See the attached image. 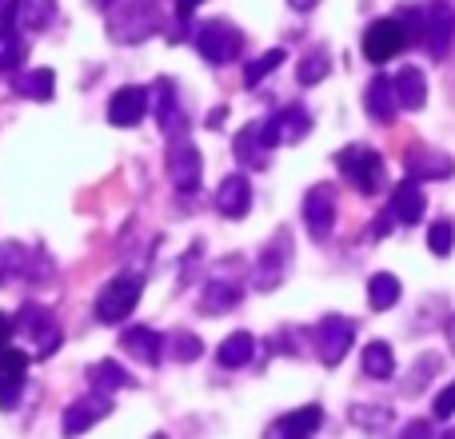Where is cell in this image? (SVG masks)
Segmentation results:
<instances>
[{
    "mask_svg": "<svg viewBox=\"0 0 455 439\" xmlns=\"http://www.w3.org/2000/svg\"><path fill=\"white\" fill-rule=\"evenodd\" d=\"M140 291H144V280L140 275H116L100 288L96 296V320L100 323H124L132 315V307L140 304Z\"/></svg>",
    "mask_w": 455,
    "mask_h": 439,
    "instance_id": "6da1fadb",
    "label": "cell"
},
{
    "mask_svg": "<svg viewBox=\"0 0 455 439\" xmlns=\"http://www.w3.org/2000/svg\"><path fill=\"white\" fill-rule=\"evenodd\" d=\"M160 32V12L148 4H124L108 16V36L116 44H140Z\"/></svg>",
    "mask_w": 455,
    "mask_h": 439,
    "instance_id": "7a4b0ae2",
    "label": "cell"
},
{
    "mask_svg": "<svg viewBox=\"0 0 455 439\" xmlns=\"http://www.w3.org/2000/svg\"><path fill=\"white\" fill-rule=\"evenodd\" d=\"M192 40H196V52L204 56L208 64H228V60H235V56H240V48H243V32L235 28V24H228V20H208V24H200Z\"/></svg>",
    "mask_w": 455,
    "mask_h": 439,
    "instance_id": "3957f363",
    "label": "cell"
},
{
    "mask_svg": "<svg viewBox=\"0 0 455 439\" xmlns=\"http://www.w3.org/2000/svg\"><path fill=\"white\" fill-rule=\"evenodd\" d=\"M336 164H339V172L355 184V192H363V196H376L379 184H384V160L371 148H344L336 156Z\"/></svg>",
    "mask_w": 455,
    "mask_h": 439,
    "instance_id": "277c9868",
    "label": "cell"
},
{
    "mask_svg": "<svg viewBox=\"0 0 455 439\" xmlns=\"http://www.w3.org/2000/svg\"><path fill=\"white\" fill-rule=\"evenodd\" d=\"M408 32H403V24L395 20V16H384V20L368 24V32H363V56H368L371 64H387L392 56H400L403 48H408Z\"/></svg>",
    "mask_w": 455,
    "mask_h": 439,
    "instance_id": "5b68a950",
    "label": "cell"
},
{
    "mask_svg": "<svg viewBox=\"0 0 455 439\" xmlns=\"http://www.w3.org/2000/svg\"><path fill=\"white\" fill-rule=\"evenodd\" d=\"M291 267V240L288 232H275L272 240H267V248L259 251V264H256V288L259 291H272L283 283V275H288Z\"/></svg>",
    "mask_w": 455,
    "mask_h": 439,
    "instance_id": "8992f818",
    "label": "cell"
},
{
    "mask_svg": "<svg viewBox=\"0 0 455 439\" xmlns=\"http://www.w3.org/2000/svg\"><path fill=\"white\" fill-rule=\"evenodd\" d=\"M108 411H112V400H108V395H100V392L72 400L68 408H64V419H60V432H64V439L84 435L88 427H96L104 416H108Z\"/></svg>",
    "mask_w": 455,
    "mask_h": 439,
    "instance_id": "52a82bcc",
    "label": "cell"
},
{
    "mask_svg": "<svg viewBox=\"0 0 455 439\" xmlns=\"http://www.w3.org/2000/svg\"><path fill=\"white\" fill-rule=\"evenodd\" d=\"M200 168H204V160H200L196 144H188L180 136V140H172V148H168V180H172L176 192H196L200 188Z\"/></svg>",
    "mask_w": 455,
    "mask_h": 439,
    "instance_id": "ba28073f",
    "label": "cell"
},
{
    "mask_svg": "<svg viewBox=\"0 0 455 439\" xmlns=\"http://www.w3.org/2000/svg\"><path fill=\"white\" fill-rule=\"evenodd\" d=\"M304 224L315 240H328L336 227V188L331 184H315L304 196Z\"/></svg>",
    "mask_w": 455,
    "mask_h": 439,
    "instance_id": "9c48e42d",
    "label": "cell"
},
{
    "mask_svg": "<svg viewBox=\"0 0 455 439\" xmlns=\"http://www.w3.org/2000/svg\"><path fill=\"white\" fill-rule=\"evenodd\" d=\"M315 344H320V360L328 363V368H336L347 355V347L355 344V323L344 320V315H328V320L320 323V331H315Z\"/></svg>",
    "mask_w": 455,
    "mask_h": 439,
    "instance_id": "30bf717a",
    "label": "cell"
},
{
    "mask_svg": "<svg viewBox=\"0 0 455 439\" xmlns=\"http://www.w3.org/2000/svg\"><path fill=\"white\" fill-rule=\"evenodd\" d=\"M24 384H28V355L4 347L0 352V408L12 411L24 395Z\"/></svg>",
    "mask_w": 455,
    "mask_h": 439,
    "instance_id": "8fae6325",
    "label": "cell"
},
{
    "mask_svg": "<svg viewBox=\"0 0 455 439\" xmlns=\"http://www.w3.org/2000/svg\"><path fill=\"white\" fill-rule=\"evenodd\" d=\"M144 116H148V92H144V88L128 84V88H120V92H112V100H108V124L136 128Z\"/></svg>",
    "mask_w": 455,
    "mask_h": 439,
    "instance_id": "7c38bea8",
    "label": "cell"
},
{
    "mask_svg": "<svg viewBox=\"0 0 455 439\" xmlns=\"http://www.w3.org/2000/svg\"><path fill=\"white\" fill-rule=\"evenodd\" d=\"M451 36H455V12L443 4V0H435V4L424 12V44H427V52L440 60V56L448 52Z\"/></svg>",
    "mask_w": 455,
    "mask_h": 439,
    "instance_id": "4fadbf2b",
    "label": "cell"
},
{
    "mask_svg": "<svg viewBox=\"0 0 455 439\" xmlns=\"http://www.w3.org/2000/svg\"><path fill=\"white\" fill-rule=\"evenodd\" d=\"M320 424H323V411L315 408V403H307V408L275 419V424L267 427V439H312Z\"/></svg>",
    "mask_w": 455,
    "mask_h": 439,
    "instance_id": "5bb4252c",
    "label": "cell"
},
{
    "mask_svg": "<svg viewBox=\"0 0 455 439\" xmlns=\"http://www.w3.org/2000/svg\"><path fill=\"white\" fill-rule=\"evenodd\" d=\"M216 204H220V216H228V220H243V216H248L251 212V184H248V176H240V172L224 176L220 192H216Z\"/></svg>",
    "mask_w": 455,
    "mask_h": 439,
    "instance_id": "9a60e30c",
    "label": "cell"
},
{
    "mask_svg": "<svg viewBox=\"0 0 455 439\" xmlns=\"http://www.w3.org/2000/svg\"><path fill=\"white\" fill-rule=\"evenodd\" d=\"M156 120H160V132L180 140L188 136V112L176 104V84L172 80H160V104H156Z\"/></svg>",
    "mask_w": 455,
    "mask_h": 439,
    "instance_id": "2e32d148",
    "label": "cell"
},
{
    "mask_svg": "<svg viewBox=\"0 0 455 439\" xmlns=\"http://www.w3.org/2000/svg\"><path fill=\"white\" fill-rule=\"evenodd\" d=\"M363 108H368L371 120L379 124H392L395 112H400V100H395V84L387 76H376L368 88H363Z\"/></svg>",
    "mask_w": 455,
    "mask_h": 439,
    "instance_id": "e0dca14e",
    "label": "cell"
},
{
    "mask_svg": "<svg viewBox=\"0 0 455 439\" xmlns=\"http://www.w3.org/2000/svg\"><path fill=\"white\" fill-rule=\"evenodd\" d=\"M387 208H392V216L400 220V224H419V216L427 212V196H424L416 176H408V180L392 192V204Z\"/></svg>",
    "mask_w": 455,
    "mask_h": 439,
    "instance_id": "ac0fdd59",
    "label": "cell"
},
{
    "mask_svg": "<svg viewBox=\"0 0 455 439\" xmlns=\"http://www.w3.org/2000/svg\"><path fill=\"white\" fill-rule=\"evenodd\" d=\"M120 347H124L132 360L156 368L160 355H164V336H160V331H152V328H128L124 336H120Z\"/></svg>",
    "mask_w": 455,
    "mask_h": 439,
    "instance_id": "d6986e66",
    "label": "cell"
},
{
    "mask_svg": "<svg viewBox=\"0 0 455 439\" xmlns=\"http://www.w3.org/2000/svg\"><path fill=\"white\" fill-rule=\"evenodd\" d=\"M392 84H395V100H400L403 112H419L427 104V76L416 68V64H408V68L395 72Z\"/></svg>",
    "mask_w": 455,
    "mask_h": 439,
    "instance_id": "ffe728a7",
    "label": "cell"
},
{
    "mask_svg": "<svg viewBox=\"0 0 455 439\" xmlns=\"http://www.w3.org/2000/svg\"><path fill=\"white\" fill-rule=\"evenodd\" d=\"M12 20L24 32H44L56 20V0H12Z\"/></svg>",
    "mask_w": 455,
    "mask_h": 439,
    "instance_id": "44dd1931",
    "label": "cell"
},
{
    "mask_svg": "<svg viewBox=\"0 0 455 439\" xmlns=\"http://www.w3.org/2000/svg\"><path fill=\"white\" fill-rule=\"evenodd\" d=\"M408 172L416 176V180H443V176L455 172V160L435 148H419L408 156Z\"/></svg>",
    "mask_w": 455,
    "mask_h": 439,
    "instance_id": "7402d4cb",
    "label": "cell"
},
{
    "mask_svg": "<svg viewBox=\"0 0 455 439\" xmlns=\"http://www.w3.org/2000/svg\"><path fill=\"white\" fill-rule=\"evenodd\" d=\"M251 355H256V336L251 331H232V336L220 344V352H216V360H220V368H243V363H251Z\"/></svg>",
    "mask_w": 455,
    "mask_h": 439,
    "instance_id": "603a6c76",
    "label": "cell"
},
{
    "mask_svg": "<svg viewBox=\"0 0 455 439\" xmlns=\"http://www.w3.org/2000/svg\"><path fill=\"white\" fill-rule=\"evenodd\" d=\"M400 291H403L400 275H392V272L371 275V280H368V304H371V312H387V307H395V304H400Z\"/></svg>",
    "mask_w": 455,
    "mask_h": 439,
    "instance_id": "cb8c5ba5",
    "label": "cell"
},
{
    "mask_svg": "<svg viewBox=\"0 0 455 439\" xmlns=\"http://www.w3.org/2000/svg\"><path fill=\"white\" fill-rule=\"evenodd\" d=\"M360 363H363V376H371V379H392L395 376V352L384 344V339H371V344L363 347Z\"/></svg>",
    "mask_w": 455,
    "mask_h": 439,
    "instance_id": "d4e9b609",
    "label": "cell"
},
{
    "mask_svg": "<svg viewBox=\"0 0 455 439\" xmlns=\"http://www.w3.org/2000/svg\"><path fill=\"white\" fill-rule=\"evenodd\" d=\"M88 384H92L100 395H108V392H116V387H132L136 379L128 376L116 360H100V363H92V368H88Z\"/></svg>",
    "mask_w": 455,
    "mask_h": 439,
    "instance_id": "484cf974",
    "label": "cell"
},
{
    "mask_svg": "<svg viewBox=\"0 0 455 439\" xmlns=\"http://www.w3.org/2000/svg\"><path fill=\"white\" fill-rule=\"evenodd\" d=\"M272 120H275V128H280V144H296L312 132V116H307L304 104H288V108Z\"/></svg>",
    "mask_w": 455,
    "mask_h": 439,
    "instance_id": "4316f807",
    "label": "cell"
},
{
    "mask_svg": "<svg viewBox=\"0 0 455 439\" xmlns=\"http://www.w3.org/2000/svg\"><path fill=\"white\" fill-rule=\"evenodd\" d=\"M12 88H16L20 96H28V100H52V92H56V76H52V68L20 72V76H12Z\"/></svg>",
    "mask_w": 455,
    "mask_h": 439,
    "instance_id": "83f0119b",
    "label": "cell"
},
{
    "mask_svg": "<svg viewBox=\"0 0 455 439\" xmlns=\"http://www.w3.org/2000/svg\"><path fill=\"white\" fill-rule=\"evenodd\" d=\"M232 152H235V160L240 164H248V168H256V164H264V140H259V120L256 124H248V128H240L235 132V140H232Z\"/></svg>",
    "mask_w": 455,
    "mask_h": 439,
    "instance_id": "f1b7e54d",
    "label": "cell"
},
{
    "mask_svg": "<svg viewBox=\"0 0 455 439\" xmlns=\"http://www.w3.org/2000/svg\"><path fill=\"white\" fill-rule=\"evenodd\" d=\"M235 304H240V288H235V283L216 280V283H208V288H204L200 312H204V315H220V312H228V307H235Z\"/></svg>",
    "mask_w": 455,
    "mask_h": 439,
    "instance_id": "f546056e",
    "label": "cell"
},
{
    "mask_svg": "<svg viewBox=\"0 0 455 439\" xmlns=\"http://www.w3.org/2000/svg\"><path fill=\"white\" fill-rule=\"evenodd\" d=\"M328 72H331V56L323 52V48H312V52H307L304 60L296 64V80H299V84H307V88L320 84Z\"/></svg>",
    "mask_w": 455,
    "mask_h": 439,
    "instance_id": "4dcf8cb0",
    "label": "cell"
},
{
    "mask_svg": "<svg viewBox=\"0 0 455 439\" xmlns=\"http://www.w3.org/2000/svg\"><path fill=\"white\" fill-rule=\"evenodd\" d=\"M280 64H283V48H272V52H264V56H259V60H251L248 68H243V84H248V88H256L259 80H264L267 72H275V68H280Z\"/></svg>",
    "mask_w": 455,
    "mask_h": 439,
    "instance_id": "1f68e13d",
    "label": "cell"
},
{
    "mask_svg": "<svg viewBox=\"0 0 455 439\" xmlns=\"http://www.w3.org/2000/svg\"><path fill=\"white\" fill-rule=\"evenodd\" d=\"M427 248H432L435 256H451V248H455V224L451 220H435L432 232H427Z\"/></svg>",
    "mask_w": 455,
    "mask_h": 439,
    "instance_id": "d6a6232c",
    "label": "cell"
},
{
    "mask_svg": "<svg viewBox=\"0 0 455 439\" xmlns=\"http://www.w3.org/2000/svg\"><path fill=\"white\" fill-rule=\"evenodd\" d=\"M172 352H176V360H196V355L204 352V347H200V339H196V336H188V331H176Z\"/></svg>",
    "mask_w": 455,
    "mask_h": 439,
    "instance_id": "836d02e7",
    "label": "cell"
},
{
    "mask_svg": "<svg viewBox=\"0 0 455 439\" xmlns=\"http://www.w3.org/2000/svg\"><path fill=\"white\" fill-rule=\"evenodd\" d=\"M455 416V379L435 395V419H451Z\"/></svg>",
    "mask_w": 455,
    "mask_h": 439,
    "instance_id": "e575fe53",
    "label": "cell"
},
{
    "mask_svg": "<svg viewBox=\"0 0 455 439\" xmlns=\"http://www.w3.org/2000/svg\"><path fill=\"white\" fill-rule=\"evenodd\" d=\"M400 439H435V432H432L427 419H411V424L400 432Z\"/></svg>",
    "mask_w": 455,
    "mask_h": 439,
    "instance_id": "d590c367",
    "label": "cell"
},
{
    "mask_svg": "<svg viewBox=\"0 0 455 439\" xmlns=\"http://www.w3.org/2000/svg\"><path fill=\"white\" fill-rule=\"evenodd\" d=\"M200 4H204V0H176V20H180V24H188V16L196 12Z\"/></svg>",
    "mask_w": 455,
    "mask_h": 439,
    "instance_id": "8d00e7d4",
    "label": "cell"
},
{
    "mask_svg": "<svg viewBox=\"0 0 455 439\" xmlns=\"http://www.w3.org/2000/svg\"><path fill=\"white\" fill-rule=\"evenodd\" d=\"M12 331H16V323L8 320L4 312H0V352H4V347H8V339H12Z\"/></svg>",
    "mask_w": 455,
    "mask_h": 439,
    "instance_id": "74e56055",
    "label": "cell"
},
{
    "mask_svg": "<svg viewBox=\"0 0 455 439\" xmlns=\"http://www.w3.org/2000/svg\"><path fill=\"white\" fill-rule=\"evenodd\" d=\"M288 4H291V8H296V12H312V8H315V4H320V0H288Z\"/></svg>",
    "mask_w": 455,
    "mask_h": 439,
    "instance_id": "f35d334b",
    "label": "cell"
},
{
    "mask_svg": "<svg viewBox=\"0 0 455 439\" xmlns=\"http://www.w3.org/2000/svg\"><path fill=\"white\" fill-rule=\"evenodd\" d=\"M448 344L455 347V315H451V320H448Z\"/></svg>",
    "mask_w": 455,
    "mask_h": 439,
    "instance_id": "ab89813d",
    "label": "cell"
},
{
    "mask_svg": "<svg viewBox=\"0 0 455 439\" xmlns=\"http://www.w3.org/2000/svg\"><path fill=\"white\" fill-rule=\"evenodd\" d=\"M443 439H455V427H448V432H443Z\"/></svg>",
    "mask_w": 455,
    "mask_h": 439,
    "instance_id": "60d3db41",
    "label": "cell"
},
{
    "mask_svg": "<svg viewBox=\"0 0 455 439\" xmlns=\"http://www.w3.org/2000/svg\"><path fill=\"white\" fill-rule=\"evenodd\" d=\"M152 439H168V435H164V432H156V435H152Z\"/></svg>",
    "mask_w": 455,
    "mask_h": 439,
    "instance_id": "b9f144b4",
    "label": "cell"
}]
</instances>
